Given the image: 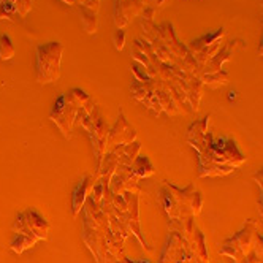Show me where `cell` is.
<instances>
[{
  "instance_id": "obj_28",
  "label": "cell",
  "mask_w": 263,
  "mask_h": 263,
  "mask_svg": "<svg viewBox=\"0 0 263 263\" xmlns=\"http://www.w3.org/2000/svg\"><path fill=\"white\" fill-rule=\"evenodd\" d=\"M254 252L258 255V258H263V233L257 230V238H255V246Z\"/></svg>"
},
{
  "instance_id": "obj_7",
  "label": "cell",
  "mask_w": 263,
  "mask_h": 263,
  "mask_svg": "<svg viewBox=\"0 0 263 263\" xmlns=\"http://www.w3.org/2000/svg\"><path fill=\"white\" fill-rule=\"evenodd\" d=\"M13 233H26L36 239H46L49 233V222L33 208L20 213L13 223Z\"/></svg>"
},
{
  "instance_id": "obj_9",
  "label": "cell",
  "mask_w": 263,
  "mask_h": 263,
  "mask_svg": "<svg viewBox=\"0 0 263 263\" xmlns=\"http://www.w3.org/2000/svg\"><path fill=\"white\" fill-rule=\"evenodd\" d=\"M138 181H140V178L134 173L132 166L119 165L115 175H112L108 187L112 192V195H122L125 192H134L138 185Z\"/></svg>"
},
{
  "instance_id": "obj_33",
  "label": "cell",
  "mask_w": 263,
  "mask_h": 263,
  "mask_svg": "<svg viewBox=\"0 0 263 263\" xmlns=\"http://www.w3.org/2000/svg\"><path fill=\"white\" fill-rule=\"evenodd\" d=\"M258 206H260V213L263 216V194L260 192V197H258Z\"/></svg>"
},
{
  "instance_id": "obj_25",
  "label": "cell",
  "mask_w": 263,
  "mask_h": 263,
  "mask_svg": "<svg viewBox=\"0 0 263 263\" xmlns=\"http://www.w3.org/2000/svg\"><path fill=\"white\" fill-rule=\"evenodd\" d=\"M13 5H14L16 13L20 14V17H26L32 8V0H14Z\"/></svg>"
},
{
  "instance_id": "obj_1",
  "label": "cell",
  "mask_w": 263,
  "mask_h": 263,
  "mask_svg": "<svg viewBox=\"0 0 263 263\" xmlns=\"http://www.w3.org/2000/svg\"><path fill=\"white\" fill-rule=\"evenodd\" d=\"M93 106H96V102L92 100L89 93L84 92L83 89L74 87L62 93V96L54 102L51 112H49V119L51 122H54L59 127V130L62 132V135L65 138H70L73 124L77 122L78 111L81 108L92 111Z\"/></svg>"
},
{
  "instance_id": "obj_15",
  "label": "cell",
  "mask_w": 263,
  "mask_h": 263,
  "mask_svg": "<svg viewBox=\"0 0 263 263\" xmlns=\"http://www.w3.org/2000/svg\"><path fill=\"white\" fill-rule=\"evenodd\" d=\"M184 252V244H182V236L172 230L170 232V236L166 239V244L165 248L160 254V260L159 263H178V260L181 258Z\"/></svg>"
},
{
  "instance_id": "obj_11",
  "label": "cell",
  "mask_w": 263,
  "mask_h": 263,
  "mask_svg": "<svg viewBox=\"0 0 263 263\" xmlns=\"http://www.w3.org/2000/svg\"><path fill=\"white\" fill-rule=\"evenodd\" d=\"M244 48H246V43H244L241 39H235V40L227 42V43H225V46H222L217 51V54L214 55V58L200 70V74L201 73H216V71H220L222 70V65L225 62L232 61V55L236 51H241ZM200 74H198V77H200Z\"/></svg>"
},
{
  "instance_id": "obj_27",
  "label": "cell",
  "mask_w": 263,
  "mask_h": 263,
  "mask_svg": "<svg viewBox=\"0 0 263 263\" xmlns=\"http://www.w3.org/2000/svg\"><path fill=\"white\" fill-rule=\"evenodd\" d=\"M201 206H203V197H201L200 192L195 191V194H194V197H192V201H191V211H192L194 216L200 214Z\"/></svg>"
},
{
  "instance_id": "obj_31",
  "label": "cell",
  "mask_w": 263,
  "mask_h": 263,
  "mask_svg": "<svg viewBox=\"0 0 263 263\" xmlns=\"http://www.w3.org/2000/svg\"><path fill=\"white\" fill-rule=\"evenodd\" d=\"M115 263H149V261H134V260H130V258H127V257L124 255V257L118 258Z\"/></svg>"
},
{
  "instance_id": "obj_34",
  "label": "cell",
  "mask_w": 263,
  "mask_h": 263,
  "mask_svg": "<svg viewBox=\"0 0 263 263\" xmlns=\"http://www.w3.org/2000/svg\"><path fill=\"white\" fill-rule=\"evenodd\" d=\"M257 52H258V55H261V58H263V36H261V40H260V45H258Z\"/></svg>"
},
{
  "instance_id": "obj_35",
  "label": "cell",
  "mask_w": 263,
  "mask_h": 263,
  "mask_svg": "<svg viewBox=\"0 0 263 263\" xmlns=\"http://www.w3.org/2000/svg\"><path fill=\"white\" fill-rule=\"evenodd\" d=\"M144 2H146V5H147V4H149V0H144Z\"/></svg>"
},
{
  "instance_id": "obj_26",
  "label": "cell",
  "mask_w": 263,
  "mask_h": 263,
  "mask_svg": "<svg viewBox=\"0 0 263 263\" xmlns=\"http://www.w3.org/2000/svg\"><path fill=\"white\" fill-rule=\"evenodd\" d=\"M112 45L118 51H122L125 46V32L122 29H116L115 33H112Z\"/></svg>"
},
{
  "instance_id": "obj_10",
  "label": "cell",
  "mask_w": 263,
  "mask_h": 263,
  "mask_svg": "<svg viewBox=\"0 0 263 263\" xmlns=\"http://www.w3.org/2000/svg\"><path fill=\"white\" fill-rule=\"evenodd\" d=\"M144 0H115V24L118 29H124L132 17L141 16L146 8Z\"/></svg>"
},
{
  "instance_id": "obj_19",
  "label": "cell",
  "mask_w": 263,
  "mask_h": 263,
  "mask_svg": "<svg viewBox=\"0 0 263 263\" xmlns=\"http://www.w3.org/2000/svg\"><path fill=\"white\" fill-rule=\"evenodd\" d=\"M78 11H80L83 29L90 35L96 33L99 30V14H97V11L89 10L83 5H78Z\"/></svg>"
},
{
  "instance_id": "obj_4",
  "label": "cell",
  "mask_w": 263,
  "mask_h": 263,
  "mask_svg": "<svg viewBox=\"0 0 263 263\" xmlns=\"http://www.w3.org/2000/svg\"><path fill=\"white\" fill-rule=\"evenodd\" d=\"M64 46L59 42H48L36 46V81L49 84L61 78Z\"/></svg>"
},
{
  "instance_id": "obj_21",
  "label": "cell",
  "mask_w": 263,
  "mask_h": 263,
  "mask_svg": "<svg viewBox=\"0 0 263 263\" xmlns=\"http://www.w3.org/2000/svg\"><path fill=\"white\" fill-rule=\"evenodd\" d=\"M132 170L134 173L141 179V178H149L156 173V166L153 165V162L149 160V157L146 156H138L135 159V162L132 163Z\"/></svg>"
},
{
  "instance_id": "obj_12",
  "label": "cell",
  "mask_w": 263,
  "mask_h": 263,
  "mask_svg": "<svg viewBox=\"0 0 263 263\" xmlns=\"http://www.w3.org/2000/svg\"><path fill=\"white\" fill-rule=\"evenodd\" d=\"M156 33L160 39V42L166 46V49L170 51L173 55H176L178 59H185L187 55H189V49L187 46H184L182 43H179V40L176 39L175 35V30H173V26L170 23H163L160 26H156Z\"/></svg>"
},
{
  "instance_id": "obj_18",
  "label": "cell",
  "mask_w": 263,
  "mask_h": 263,
  "mask_svg": "<svg viewBox=\"0 0 263 263\" xmlns=\"http://www.w3.org/2000/svg\"><path fill=\"white\" fill-rule=\"evenodd\" d=\"M235 172L232 166H223L213 162H198V176H225Z\"/></svg>"
},
{
  "instance_id": "obj_17",
  "label": "cell",
  "mask_w": 263,
  "mask_h": 263,
  "mask_svg": "<svg viewBox=\"0 0 263 263\" xmlns=\"http://www.w3.org/2000/svg\"><path fill=\"white\" fill-rule=\"evenodd\" d=\"M130 93H132V97H134L137 102H140L143 106H146L149 109L153 108L154 93L151 90H147L144 87V84L141 81H138L137 78H132V81H130Z\"/></svg>"
},
{
  "instance_id": "obj_24",
  "label": "cell",
  "mask_w": 263,
  "mask_h": 263,
  "mask_svg": "<svg viewBox=\"0 0 263 263\" xmlns=\"http://www.w3.org/2000/svg\"><path fill=\"white\" fill-rule=\"evenodd\" d=\"M14 55V45L13 40L7 33L0 35V59L2 61H10Z\"/></svg>"
},
{
  "instance_id": "obj_16",
  "label": "cell",
  "mask_w": 263,
  "mask_h": 263,
  "mask_svg": "<svg viewBox=\"0 0 263 263\" xmlns=\"http://www.w3.org/2000/svg\"><path fill=\"white\" fill-rule=\"evenodd\" d=\"M160 203L163 206L165 213L170 216V219H179L181 217V204L173 195V192L165 185L160 191Z\"/></svg>"
},
{
  "instance_id": "obj_29",
  "label": "cell",
  "mask_w": 263,
  "mask_h": 263,
  "mask_svg": "<svg viewBox=\"0 0 263 263\" xmlns=\"http://www.w3.org/2000/svg\"><path fill=\"white\" fill-rule=\"evenodd\" d=\"M78 5H83L89 10H93V11H97L100 10V0H78Z\"/></svg>"
},
{
  "instance_id": "obj_8",
  "label": "cell",
  "mask_w": 263,
  "mask_h": 263,
  "mask_svg": "<svg viewBox=\"0 0 263 263\" xmlns=\"http://www.w3.org/2000/svg\"><path fill=\"white\" fill-rule=\"evenodd\" d=\"M137 141V130L135 127L132 125L125 115H124V111L119 109V115H118V119L116 122L111 125L109 128V137H108V151L112 147H116L119 144H130V143H134Z\"/></svg>"
},
{
  "instance_id": "obj_5",
  "label": "cell",
  "mask_w": 263,
  "mask_h": 263,
  "mask_svg": "<svg viewBox=\"0 0 263 263\" xmlns=\"http://www.w3.org/2000/svg\"><path fill=\"white\" fill-rule=\"evenodd\" d=\"M257 230H258L257 222L254 219H249L242 225L239 232H236L233 236L223 241L220 254L230 257L233 261H241L242 258H246L254 251Z\"/></svg>"
},
{
  "instance_id": "obj_30",
  "label": "cell",
  "mask_w": 263,
  "mask_h": 263,
  "mask_svg": "<svg viewBox=\"0 0 263 263\" xmlns=\"http://www.w3.org/2000/svg\"><path fill=\"white\" fill-rule=\"evenodd\" d=\"M254 179L257 181V184H258V187H260V192L263 194V170H260L258 173H255V175H254Z\"/></svg>"
},
{
  "instance_id": "obj_13",
  "label": "cell",
  "mask_w": 263,
  "mask_h": 263,
  "mask_svg": "<svg viewBox=\"0 0 263 263\" xmlns=\"http://www.w3.org/2000/svg\"><path fill=\"white\" fill-rule=\"evenodd\" d=\"M96 181H97V176L86 175L77 185V189L73 192V200H71V216L73 217H78V214L83 211L84 203L90 197V192L93 189Z\"/></svg>"
},
{
  "instance_id": "obj_6",
  "label": "cell",
  "mask_w": 263,
  "mask_h": 263,
  "mask_svg": "<svg viewBox=\"0 0 263 263\" xmlns=\"http://www.w3.org/2000/svg\"><path fill=\"white\" fill-rule=\"evenodd\" d=\"M225 33H227L225 29L220 27L214 32L198 36V39L192 40L189 45H187V49H189V52L195 58L200 70L208 64L217 54V51L222 48V40H223Z\"/></svg>"
},
{
  "instance_id": "obj_2",
  "label": "cell",
  "mask_w": 263,
  "mask_h": 263,
  "mask_svg": "<svg viewBox=\"0 0 263 263\" xmlns=\"http://www.w3.org/2000/svg\"><path fill=\"white\" fill-rule=\"evenodd\" d=\"M248 157L244 156L233 138L230 137H220L214 138L210 132L206 134V146L201 153H198V162H213L223 166L239 168Z\"/></svg>"
},
{
  "instance_id": "obj_23",
  "label": "cell",
  "mask_w": 263,
  "mask_h": 263,
  "mask_svg": "<svg viewBox=\"0 0 263 263\" xmlns=\"http://www.w3.org/2000/svg\"><path fill=\"white\" fill-rule=\"evenodd\" d=\"M203 84H208L211 87H216V86H220V84H227L229 83V73L227 71H216V73H201L200 77Z\"/></svg>"
},
{
  "instance_id": "obj_20",
  "label": "cell",
  "mask_w": 263,
  "mask_h": 263,
  "mask_svg": "<svg viewBox=\"0 0 263 263\" xmlns=\"http://www.w3.org/2000/svg\"><path fill=\"white\" fill-rule=\"evenodd\" d=\"M36 238L33 236H29L26 233H14L11 241H10V249L16 254H23L24 251L33 248L35 244H36Z\"/></svg>"
},
{
  "instance_id": "obj_3",
  "label": "cell",
  "mask_w": 263,
  "mask_h": 263,
  "mask_svg": "<svg viewBox=\"0 0 263 263\" xmlns=\"http://www.w3.org/2000/svg\"><path fill=\"white\" fill-rule=\"evenodd\" d=\"M77 121L80 125L89 134L92 149H93V156L97 157V163L100 165L105 154L108 153V137H109V125L105 121L100 108L96 105L92 111H87L81 108L78 111Z\"/></svg>"
},
{
  "instance_id": "obj_22",
  "label": "cell",
  "mask_w": 263,
  "mask_h": 263,
  "mask_svg": "<svg viewBox=\"0 0 263 263\" xmlns=\"http://www.w3.org/2000/svg\"><path fill=\"white\" fill-rule=\"evenodd\" d=\"M119 149H121V165L132 166V163L140 156L141 144L138 141H134L130 144H119Z\"/></svg>"
},
{
  "instance_id": "obj_14",
  "label": "cell",
  "mask_w": 263,
  "mask_h": 263,
  "mask_svg": "<svg viewBox=\"0 0 263 263\" xmlns=\"http://www.w3.org/2000/svg\"><path fill=\"white\" fill-rule=\"evenodd\" d=\"M210 121H211V116H204L203 119L200 121H195L189 130H187V143H189L195 151L197 154L201 153L204 146H206V134H208V125H210Z\"/></svg>"
},
{
  "instance_id": "obj_32",
  "label": "cell",
  "mask_w": 263,
  "mask_h": 263,
  "mask_svg": "<svg viewBox=\"0 0 263 263\" xmlns=\"http://www.w3.org/2000/svg\"><path fill=\"white\" fill-rule=\"evenodd\" d=\"M61 2H64L68 7H78V0H61Z\"/></svg>"
}]
</instances>
